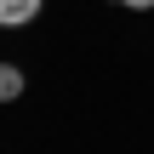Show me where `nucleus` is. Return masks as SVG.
Returning a JSON list of instances; mask_svg holds the SVG:
<instances>
[{
    "mask_svg": "<svg viewBox=\"0 0 154 154\" xmlns=\"http://www.w3.org/2000/svg\"><path fill=\"white\" fill-rule=\"evenodd\" d=\"M114 6H126V11H154V0H114Z\"/></svg>",
    "mask_w": 154,
    "mask_h": 154,
    "instance_id": "3",
    "label": "nucleus"
},
{
    "mask_svg": "<svg viewBox=\"0 0 154 154\" xmlns=\"http://www.w3.org/2000/svg\"><path fill=\"white\" fill-rule=\"evenodd\" d=\"M40 6H46V0H0V29H23V23H34Z\"/></svg>",
    "mask_w": 154,
    "mask_h": 154,
    "instance_id": "1",
    "label": "nucleus"
},
{
    "mask_svg": "<svg viewBox=\"0 0 154 154\" xmlns=\"http://www.w3.org/2000/svg\"><path fill=\"white\" fill-rule=\"evenodd\" d=\"M23 86H29V80H23V69H17V63H0V103H17V97H23Z\"/></svg>",
    "mask_w": 154,
    "mask_h": 154,
    "instance_id": "2",
    "label": "nucleus"
}]
</instances>
